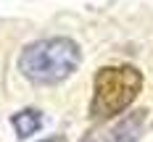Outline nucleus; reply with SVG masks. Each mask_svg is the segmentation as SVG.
I'll return each instance as SVG.
<instances>
[{
	"mask_svg": "<svg viewBox=\"0 0 153 142\" xmlns=\"http://www.w3.org/2000/svg\"><path fill=\"white\" fill-rule=\"evenodd\" d=\"M82 61V50L69 37L37 40L21 50L19 74L32 84H58L76 71Z\"/></svg>",
	"mask_w": 153,
	"mask_h": 142,
	"instance_id": "f257e3e1",
	"label": "nucleus"
},
{
	"mask_svg": "<svg viewBox=\"0 0 153 142\" xmlns=\"http://www.w3.org/2000/svg\"><path fill=\"white\" fill-rule=\"evenodd\" d=\"M143 90V74L135 66H103L92 79V100L90 116L92 118H116L137 100Z\"/></svg>",
	"mask_w": 153,
	"mask_h": 142,
	"instance_id": "f03ea898",
	"label": "nucleus"
},
{
	"mask_svg": "<svg viewBox=\"0 0 153 142\" xmlns=\"http://www.w3.org/2000/svg\"><path fill=\"white\" fill-rule=\"evenodd\" d=\"M145 124H148V110L140 108L132 113H124L122 118H116L106 126L87 132L82 142H137L145 132Z\"/></svg>",
	"mask_w": 153,
	"mask_h": 142,
	"instance_id": "7ed1b4c3",
	"label": "nucleus"
},
{
	"mask_svg": "<svg viewBox=\"0 0 153 142\" xmlns=\"http://www.w3.org/2000/svg\"><path fill=\"white\" fill-rule=\"evenodd\" d=\"M11 126H13L19 140H29L32 134H37L40 126H42V113L37 108H24V110H19V113L11 116Z\"/></svg>",
	"mask_w": 153,
	"mask_h": 142,
	"instance_id": "20e7f679",
	"label": "nucleus"
},
{
	"mask_svg": "<svg viewBox=\"0 0 153 142\" xmlns=\"http://www.w3.org/2000/svg\"><path fill=\"white\" fill-rule=\"evenodd\" d=\"M42 142H66V137H63V134H56V137H48V140H42Z\"/></svg>",
	"mask_w": 153,
	"mask_h": 142,
	"instance_id": "39448f33",
	"label": "nucleus"
}]
</instances>
